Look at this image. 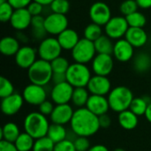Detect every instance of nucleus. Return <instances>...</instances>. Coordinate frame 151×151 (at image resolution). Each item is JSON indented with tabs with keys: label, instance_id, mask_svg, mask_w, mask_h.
Wrapping results in <instances>:
<instances>
[{
	"label": "nucleus",
	"instance_id": "nucleus-1",
	"mask_svg": "<svg viewBox=\"0 0 151 151\" xmlns=\"http://www.w3.org/2000/svg\"><path fill=\"white\" fill-rule=\"evenodd\" d=\"M70 125L71 130L77 136L84 137H90L96 134L101 128L98 116L86 107L78 108L74 111Z\"/></svg>",
	"mask_w": 151,
	"mask_h": 151
},
{
	"label": "nucleus",
	"instance_id": "nucleus-2",
	"mask_svg": "<svg viewBox=\"0 0 151 151\" xmlns=\"http://www.w3.org/2000/svg\"><path fill=\"white\" fill-rule=\"evenodd\" d=\"M23 126L25 132L36 140L47 136L50 124L47 116L42 114L40 111H33L25 117Z\"/></svg>",
	"mask_w": 151,
	"mask_h": 151
},
{
	"label": "nucleus",
	"instance_id": "nucleus-3",
	"mask_svg": "<svg viewBox=\"0 0 151 151\" xmlns=\"http://www.w3.org/2000/svg\"><path fill=\"white\" fill-rule=\"evenodd\" d=\"M107 98L110 108L113 111L119 113L129 109L134 96L132 90L127 87L118 86L111 90Z\"/></svg>",
	"mask_w": 151,
	"mask_h": 151
},
{
	"label": "nucleus",
	"instance_id": "nucleus-4",
	"mask_svg": "<svg viewBox=\"0 0 151 151\" xmlns=\"http://www.w3.org/2000/svg\"><path fill=\"white\" fill-rule=\"evenodd\" d=\"M53 71L51 68L50 62L43 60L42 58L37 59L28 69L27 76L31 83L46 86L51 81Z\"/></svg>",
	"mask_w": 151,
	"mask_h": 151
},
{
	"label": "nucleus",
	"instance_id": "nucleus-5",
	"mask_svg": "<svg viewBox=\"0 0 151 151\" xmlns=\"http://www.w3.org/2000/svg\"><path fill=\"white\" fill-rule=\"evenodd\" d=\"M91 77V71L85 64H71L66 72V81L73 88H87Z\"/></svg>",
	"mask_w": 151,
	"mask_h": 151
},
{
	"label": "nucleus",
	"instance_id": "nucleus-6",
	"mask_svg": "<svg viewBox=\"0 0 151 151\" xmlns=\"http://www.w3.org/2000/svg\"><path fill=\"white\" fill-rule=\"evenodd\" d=\"M71 51L72 57L76 63L85 65L92 62V60L96 57V54H97L94 42H91L86 38L80 39L78 43Z\"/></svg>",
	"mask_w": 151,
	"mask_h": 151
},
{
	"label": "nucleus",
	"instance_id": "nucleus-7",
	"mask_svg": "<svg viewBox=\"0 0 151 151\" xmlns=\"http://www.w3.org/2000/svg\"><path fill=\"white\" fill-rule=\"evenodd\" d=\"M62 50L58 38L46 37L41 41L37 49V53L40 58L51 62L53 59L61 56Z\"/></svg>",
	"mask_w": 151,
	"mask_h": 151
},
{
	"label": "nucleus",
	"instance_id": "nucleus-8",
	"mask_svg": "<svg viewBox=\"0 0 151 151\" xmlns=\"http://www.w3.org/2000/svg\"><path fill=\"white\" fill-rule=\"evenodd\" d=\"M129 25L125 16H115L108 21L104 26L105 35L112 40H119L125 37Z\"/></svg>",
	"mask_w": 151,
	"mask_h": 151
},
{
	"label": "nucleus",
	"instance_id": "nucleus-9",
	"mask_svg": "<svg viewBox=\"0 0 151 151\" xmlns=\"http://www.w3.org/2000/svg\"><path fill=\"white\" fill-rule=\"evenodd\" d=\"M46 32L52 35H58L60 33L68 28V19L65 14L51 12L44 19Z\"/></svg>",
	"mask_w": 151,
	"mask_h": 151
},
{
	"label": "nucleus",
	"instance_id": "nucleus-10",
	"mask_svg": "<svg viewBox=\"0 0 151 151\" xmlns=\"http://www.w3.org/2000/svg\"><path fill=\"white\" fill-rule=\"evenodd\" d=\"M22 96L24 101L28 104L39 106L42 103L47 100V92L43 86L30 83L23 89Z\"/></svg>",
	"mask_w": 151,
	"mask_h": 151
},
{
	"label": "nucleus",
	"instance_id": "nucleus-11",
	"mask_svg": "<svg viewBox=\"0 0 151 151\" xmlns=\"http://www.w3.org/2000/svg\"><path fill=\"white\" fill-rule=\"evenodd\" d=\"M89 18L92 22L100 26H105L111 19V12L109 5L104 2H96L89 8Z\"/></svg>",
	"mask_w": 151,
	"mask_h": 151
},
{
	"label": "nucleus",
	"instance_id": "nucleus-12",
	"mask_svg": "<svg viewBox=\"0 0 151 151\" xmlns=\"http://www.w3.org/2000/svg\"><path fill=\"white\" fill-rule=\"evenodd\" d=\"M74 88L67 81L56 84L50 91L51 101L56 104H69L72 101V96Z\"/></svg>",
	"mask_w": 151,
	"mask_h": 151
},
{
	"label": "nucleus",
	"instance_id": "nucleus-13",
	"mask_svg": "<svg viewBox=\"0 0 151 151\" xmlns=\"http://www.w3.org/2000/svg\"><path fill=\"white\" fill-rule=\"evenodd\" d=\"M114 62L112 55L96 54L92 60V71L96 75L108 76L113 70Z\"/></svg>",
	"mask_w": 151,
	"mask_h": 151
},
{
	"label": "nucleus",
	"instance_id": "nucleus-14",
	"mask_svg": "<svg viewBox=\"0 0 151 151\" xmlns=\"http://www.w3.org/2000/svg\"><path fill=\"white\" fill-rule=\"evenodd\" d=\"M88 90L91 95L97 96H108L111 92V83L107 76L93 75L87 86Z\"/></svg>",
	"mask_w": 151,
	"mask_h": 151
},
{
	"label": "nucleus",
	"instance_id": "nucleus-15",
	"mask_svg": "<svg viewBox=\"0 0 151 151\" xmlns=\"http://www.w3.org/2000/svg\"><path fill=\"white\" fill-rule=\"evenodd\" d=\"M112 55L119 62H128L134 58V47L127 39H119L114 43Z\"/></svg>",
	"mask_w": 151,
	"mask_h": 151
},
{
	"label": "nucleus",
	"instance_id": "nucleus-16",
	"mask_svg": "<svg viewBox=\"0 0 151 151\" xmlns=\"http://www.w3.org/2000/svg\"><path fill=\"white\" fill-rule=\"evenodd\" d=\"M24 98L22 95L13 93L12 95L2 98L1 111L6 116H12L17 114L24 104Z\"/></svg>",
	"mask_w": 151,
	"mask_h": 151
},
{
	"label": "nucleus",
	"instance_id": "nucleus-17",
	"mask_svg": "<svg viewBox=\"0 0 151 151\" xmlns=\"http://www.w3.org/2000/svg\"><path fill=\"white\" fill-rule=\"evenodd\" d=\"M37 50L31 46H22L19 48L15 58V62L17 65L22 69H28L37 59Z\"/></svg>",
	"mask_w": 151,
	"mask_h": 151
},
{
	"label": "nucleus",
	"instance_id": "nucleus-18",
	"mask_svg": "<svg viewBox=\"0 0 151 151\" xmlns=\"http://www.w3.org/2000/svg\"><path fill=\"white\" fill-rule=\"evenodd\" d=\"M73 113L74 111L69 104H56L50 117L52 123L65 126L71 122Z\"/></svg>",
	"mask_w": 151,
	"mask_h": 151
},
{
	"label": "nucleus",
	"instance_id": "nucleus-19",
	"mask_svg": "<svg viewBox=\"0 0 151 151\" xmlns=\"http://www.w3.org/2000/svg\"><path fill=\"white\" fill-rule=\"evenodd\" d=\"M33 16L27 8L15 9L11 18L10 24L17 31H23L31 26Z\"/></svg>",
	"mask_w": 151,
	"mask_h": 151
},
{
	"label": "nucleus",
	"instance_id": "nucleus-20",
	"mask_svg": "<svg viewBox=\"0 0 151 151\" xmlns=\"http://www.w3.org/2000/svg\"><path fill=\"white\" fill-rule=\"evenodd\" d=\"M86 108L98 117L107 113L111 109L108 98L104 96L97 95H90Z\"/></svg>",
	"mask_w": 151,
	"mask_h": 151
},
{
	"label": "nucleus",
	"instance_id": "nucleus-21",
	"mask_svg": "<svg viewBox=\"0 0 151 151\" xmlns=\"http://www.w3.org/2000/svg\"><path fill=\"white\" fill-rule=\"evenodd\" d=\"M125 39H127L134 48L143 47L148 42V34L143 27H129Z\"/></svg>",
	"mask_w": 151,
	"mask_h": 151
},
{
	"label": "nucleus",
	"instance_id": "nucleus-22",
	"mask_svg": "<svg viewBox=\"0 0 151 151\" xmlns=\"http://www.w3.org/2000/svg\"><path fill=\"white\" fill-rule=\"evenodd\" d=\"M58 41L65 50H72L80 41L78 33L72 28H66L58 36Z\"/></svg>",
	"mask_w": 151,
	"mask_h": 151
},
{
	"label": "nucleus",
	"instance_id": "nucleus-23",
	"mask_svg": "<svg viewBox=\"0 0 151 151\" xmlns=\"http://www.w3.org/2000/svg\"><path fill=\"white\" fill-rule=\"evenodd\" d=\"M118 121L122 128L126 130H133L138 126L139 119L135 113L128 109L119 113Z\"/></svg>",
	"mask_w": 151,
	"mask_h": 151
},
{
	"label": "nucleus",
	"instance_id": "nucleus-24",
	"mask_svg": "<svg viewBox=\"0 0 151 151\" xmlns=\"http://www.w3.org/2000/svg\"><path fill=\"white\" fill-rule=\"evenodd\" d=\"M19 48V42L12 36H4L0 41V51L4 56H15Z\"/></svg>",
	"mask_w": 151,
	"mask_h": 151
},
{
	"label": "nucleus",
	"instance_id": "nucleus-25",
	"mask_svg": "<svg viewBox=\"0 0 151 151\" xmlns=\"http://www.w3.org/2000/svg\"><path fill=\"white\" fill-rule=\"evenodd\" d=\"M95 48L97 54H109L112 55L114 43L112 42V39L110 38L106 35H101L97 40L94 42Z\"/></svg>",
	"mask_w": 151,
	"mask_h": 151
},
{
	"label": "nucleus",
	"instance_id": "nucleus-26",
	"mask_svg": "<svg viewBox=\"0 0 151 151\" xmlns=\"http://www.w3.org/2000/svg\"><path fill=\"white\" fill-rule=\"evenodd\" d=\"M68 132L65 126L59 125V124H50L47 136L56 144L58 142H60L65 139H67Z\"/></svg>",
	"mask_w": 151,
	"mask_h": 151
},
{
	"label": "nucleus",
	"instance_id": "nucleus-27",
	"mask_svg": "<svg viewBox=\"0 0 151 151\" xmlns=\"http://www.w3.org/2000/svg\"><path fill=\"white\" fill-rule=\"evenodd\" d=\"M19 128L17 124L13 122H7L5 123L2 129H1V138L2 140L10 142H15L17 138L20 134Z\"/></svg>",
	"mask_w": 151,
	"mask_h": 151
},
{
	"label": "nucleus",
	"instance_id": "nucleus-28",
	"mask_svg": "<svg viewBox=\"0 0 151 151\" xmlns=\"http://www.w3.org/2000/svg\"><path fill=\"white\" fill-rule=\"evenodd\" d=\"M44 19L42 15L34 16L32 18L31 21V27H32V35L35 38L38 40H43L45 37V35L48 34L46 32L45 27H44Z\"/></svg>",
	"mask_w": 151,
	"mask_h": 151
},
{
	"label": "nucleus",
	"instance_id": "nucleus-29",
	"mask_svg": "<svg viewBox=\"0 0 151 151\" xmlns=\"http://www.w3.org/2000/svg\"><path fill=\"white\" fill-rule=\"evenodd\" d=\"M151 67V57L150 54L141 52L134 59V68L137 73H143L148 72Z\"/></svg>",
	"mask_w": 151,
	"mask_h": 151
},
{
	"label": "nucleus",
	"instance_id": "nucleus-30",
	"mask_svg": "<svg viewBox=\"0 0 151 151\" xmlns=\"http://www.w3.org/2000/svg\"><path fill=\"white\" fill-rule=\"evenodd\" d=\"M89 96V91L87 88H74L71 102L77 108H83L86 107Z\"/></svg>",
	"mask_w": 151,
	"mask_h": 151
},
{
	"label": "nucleus",
	"instance_id": "nucleus-31",
	"mask_svg": "<svg viewBox=\"0 0 151 151\" xmlns=\"http://www.w3.org/2000/svg\"><path fill=\"white\" fill-rule=\"evenodd\" d=\"M150 104H151V98L149 96L134 97L131 103L129 110H131L134 113L140 117L145 115V112Z\"/></svg>",
	"mask_w": 151,
	"mask_h": 151
},
{
	"label": "nucleus",
	"instance_id": "nucleus-32",
	"mask_svg": "<svg viewBox=\"0 0 151 151\" xmlns=\"http://www.w3.org/2000/svg\"><path fill=\"white\" fill-rule=\"evenodd\" d=\"M35 142V140L30 134L24 132L19 134L14 144L16 145L19 151H31L33 150Z\"/></svg>",
	"mask_w": 151,
	"mask_h": 151
},
{
	"label": "nucleus",
	"instance_id": "nucleus-33",
	"mask_svg": "<svg viewBox=\"0 0 151 151\" xmlns=\"http://www.w3.org/2000/svg\"><path fill=\"white\" fill-rule=\"evenodd\" d=\"M102 26L96 24L94 22L88 24L85 29H84V38L91 41V42H95L96 40H97L101 35H103V30H102Z\"/></svg>",
	"mask_w": 151,
	"mask_h": 151
},
{
	"label": "nucleus",
	"instance_id": "nucleus-34",
	"mask_svg": "<svg viewBox=\"0 0 151 151\" xmlns=\"http://www.w3.org/2000/svg\"><path fill=\"white\" fill-rule=\"evenodd\" d=\"M126 19L129 27H143L147 22L146 17L138 11L126 16Z\"/></svg>",
	"mask_w": 151,
	"mask_h": 151
},
{
	"label": "nucleus",
	"instance_id": "nucleus-35",
	"mask_svg": "<svg viewBox=\"0 0 151 151\" xmlns=\"http://www.w3.org/2000/svg\"><path fill=\"white\" fill-rule=\"evenodd\" d=\"M55 143L48 137L44 136L36 139L32 151H54Z\"/></svg>",
	"mask_w": 151,
	"mask_h": 151
},
{
	"label": "nucleus",
	"instance_id": "nucleus-36",
	"mask_svg": "<svg viewBox=\"0 0 151 151\" xmlns=\"http://www.w3.org/2000/svg\"><path fill=\"white\" fill-rule=\"evenodd\" d=\"M50 65H51V68H52L53 73H66L71 64L68 62V60L65 58L59 56L57 58L53 59L50 62Z\"/></svg>",
	"mask_w": 151,
	"mask_h": 151
},
{
	"label": "nucleus",
	"instance_id": "nucleus-37",
	"mask_svg": "<svg viewBox=\"0 0 151 151\" xmlns=\"http://www.w3.org/2000/svg\"><path fill=\"white\" fill-rule=\"evenodd\" d=\"M50 7L52 12L66 14L70 9V3L69 0H54L50 4Z\"/></svg>",
	"mask_w": 151,
	"mask_h": 151
},
{
	"label": "nucleus",
	"instance_id": "nucleus-38",
	"mask_svg": "<svg viewBox=\"0 0 151 151\" xmlns=\"http://www.w3.org/2000/svg\"><path fill=\"white\" fill-rule=\"evenodd\" d=\"M14 92V87L11 81H9L5 77L0 78V97L4 98L11 95H12Z\"/></svg>",
	"mask_w": 151,
	"mask_h": 151
},
{
	"label": "nucleus",
	"instance_id": "nucleus-39",
	"mask_svg": "<svg viewBox=\"0 0 151 151\" xmlns=\"http://www.w3.org/2000/svg\"><path fill=\"white\" fill-rule=\"evenodd\" d=\"M14 8L9 2L0 4V20L3 23L10 22L11 18L14 12Z\"/></svg>",
	"mask_w": 151,
	"mask_h": 151
},
{
	"label": "nucleus",
	"instance_id": "nucleus-40",
	"mask_svg": "<svg viewBox=\"0 0 151 151\" xmlns=\"http://www.w3.org/2000/svg\"><path fill=\"white\" fill-rule=\"evenodd\" d=\"M139 5L136 0H125L121 3L119 6V11L123 14V16H127L134 12H137Z\"/></svg>",
	"mask_w": 151,
	"mask_h": 151
},
{
	"label": "nucleus",
	"instance_id": "nucleus-41",
	"mask_svg": "<svg viewBox=\"0 0 151 151\" xmlns=\"http://www.w3.org/2000/svg\"><path fill=\"white\" fill-rule=\"evenodd\" d=\"M74 147L76 151H88L90 149V142L88 137L84 136H77L74 141Z\"/></svg>",
	"mask_w": 151,
	"mask_h": 151
},
{
	"label": "nucleus",
	"instance_id": "nucleus-42",
	"mask_svg": "<svg viewBox=\"0 0 151 151\" xmlns=\"http://www.w3.org/2000/svg\"><path fill=\"white\" fill-rule=\"evenodd\" d=\"M54 151H76L74 143L69 139H65L55 144Z\"/></svg>",
	"mask_w": 151,
	"mask_h": 151
},
{
	"label": "nucleus",
	"instance_id": "nucleus-43",
	"mask_svg": "<svg viewBox=\"0 0 151 151\" xmlns=\"http://www.w3.org/2000/svg\"><path fill=\"white\" fill-rule=\"evenodd\" d=\"M43 6L42 4H41L38 2L35 1H32L29 5L27 7V9L28 10V12H30V14L34 17V16H38V15H42V11H43Z\"/></svg>",
	"mask_w": 151,
	"mask_h": 151
},
{
	"label": "nucleus",
	"instance_id": "nucleus-44",
	"mask_svg": "<svg viewBox=\"0 0 151 151\" xmlns=\"http://www.w3.org/2000/svg\"><path fill=\"white\" fill-rule=\"evenodd\" d=\"M52 101H49V100H45L43 103H42L38 107H39V111L45 115V116H50L53 110H54V105L52 104Z\"/></svg>",
	"mask_w": 151,
	"mask_h": 151
},
{
	"label": "nucleus",
	"instance_id": "nucleus-45",
	"mask_svg": "<svg viewBox=\"0 0 151 151\" xmlns=\"http://www.w3.org/2000/svg\"><path fill=\"white\" fill-rule=\"evenodd\" d=\"M32 1L33 0H8L7 2H9L14 9H20L27 8Z\"/></svg>",
	"mask_w": 151,
	"mask_h": 151
},
{
	"label": "nucleus",
	"instance_id": "nucleus-46",
	"mask_svg": "<svg viewBox=\"0 0 151 151\" xmlns=\"http://www.w3.org/2000/svg\"><path fill=\"white\" fill-rule=\"evenodd\" d=\"M0 151H19L14 142H10L4 140L0 142Z\"/></svg>",
	"mask_w": 151,
	"mask_h": 151
},
{
	"label": "nucleus",
	"instance_id": "nucleus-47",
	"mask_svg": "<svg viewBox=\"0 0 151 151\" xmlns=\"http://www.w3.org/2000/svg\"><path fill=\"white\" fill-rule=\"evenodd\" d=\"M98 119H99V124L101 128H108L111 124V119L107 113L99 116Z\"/></svg>",
	"mask_w": 151,
	"mask_h": 151
},
{
	"label": "nucleus",
	"instance_id": "nucleus-48",
	"mask_svg": "<svg viewBox=\"0 0 151 151\" xmlns=\"http://www.w3.org/2000/svg\"><path fill=\"white\" fill-rule=\"evenodd\" d=\"M51 81L56 84H59L62 82L66 81V73H53Z\"/></svg>",
	"mask_w": 151,
	"mask_h": 151
},
{
	"label": "nucleus",
	"instance_id": "nucleus-49",
	"mask_svg": "<svg viewBox=\"0 0 151 151\" xmlns=\"http://www.w3.org/2000/svg\"><path fill=\"white\" fill-rule=\"evenodd\" d=\"M136 2L142 9H149L151 7V0H136Z\"/></svg>",
	"mask_w": 151,
	"mask_h": 151
},
{
	"label": "nucleus",
	"instance_id": "nucleus-50",
	"mask_svg": "<svg viewBox=\"0 0 151 151\" xmlns=\"http://www.w3.org/2000/svg\"><path fill=\"white\" fill-rule=\"evenodd\" d=\"M88 151H109V150L106 146L103 144H96L94 146H91Z\"/></svg>",
	"mask_w": 151,
	"mask_h": 151
},
{
	"label": "nucleus",
	"instance_id": "nucleus-51",
	"mask_svg": "<svg viewBox=\"0 0 151 151\" xmlns=\"http://www.w3.org/2000/svg\"><path fill=\"white\" fill-rule=\"evenodd\" d=\"M145 118H146V119L151 123V104H149V106H148V108H147V111H146V112H145Z\"/></svg>",
	"mask_w": 151,
	"mask_h": 151
},
{
	"label": "nucleus",
	"instance_id": "nucleus-52",
	"mask_svg": "<svg viewBox=\"0 0 151 151\" xmlns=\"http://www.w3.org/2000/svg\"><path fill=\"white\" fill-rule=\"evenodd\" d=\"M33 1H35V2H38L40 3L42 5H50V4L54 1V0H33Z\"/></svg>",
	"mask_w": 151,
	"mask_h": 151
},
{
	"label": "nucleus",
	"instance_id": "nucleus-53",
	"mask_svg": "<svg viewBox=\"0 0 151 151\" xmlns=\"http://www.w3.org/2000/svg\"><path fill=\"white\" fill-rule=\"evenodd\" d=\"M113 151H127V150H125L124 149H121V148H118V149L114 150Z\"/></svg>",
	"mask_w": 151,
	"mask_h": 151
},
{
	"label": "nucleus",
	"instance_id": "nucleus-54",
	"mask_svg": "<svg viewBox=\"0 0 151 151\" xmlns=\"http://www.w3.org/2000/svg\"><path fill=\"white\" fill-rule=\"evenodd\" d=\"M8 0H0V4H3V3H5V2H7Z\"/></svg>",
	"mask_w": 151,
	"mask_h": 151
}]
</instances>
